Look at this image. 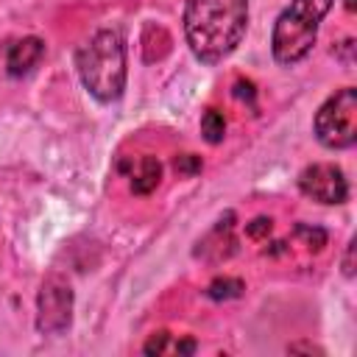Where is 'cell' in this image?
<instances>
[{
  "label": "cell",
  "instance_id": "10",
  "mask_svg": "<svg viewBox=\"0 0 357 357\" xmlns=\"http://www.w3.org/2000/svg\"><path fill=\"white\" fill-rule=\"evenodd\" d=\"M201 134L209 145H218L223 137H226V120L218 109H206L204 117H201Z\"/></svg>",
  "mask_w": 357,
  "mask_h": 357
},
{
  "label": "cell",
  "instance_id": "9",
  "mask_svg": "<svg viewBox=\"0 0 357 357\" xmlns=\"http://www.w3.org/2000/svg\"><path fill=\"white\" fill-rule=\"evenodd\" d=\"M145 354H192L195 351V340H170V332H156L151 335V340L142 346Z\"/></svg>",
  "mask_w": 357,
  "mask_h": 357
},
{
  "label": "cell",
  "instance_id": "13",
  "mask_svg": "<svg viewBox=\"0 0 357 357\" xmlns=\"http://www.w3.org/2000/svg\"><path fill=\"white\" fill-rule=\"evenodd\" d=\"M296 234L304 237V243H307L310 248H321V245L326 243V231H324V229H315V226L298 223V226H296Z\"/></svg>",
  "mask_w": 357,
  "mask_h": 357
},
{
  "label": "cell",
  "instance_id": "5",
  "mask_svg": "<svg viewBox=\"0 0 357 357\" xmlns=\"http://www.w3.org/2000/svg\"><path fill=\"white\" fill-rule=\"evenodd\" d=\"M73 287L64 276L50 273L39 284L36 296V329L42 335H61L73 324Z\"/></svg>",
  "mask_w": 357,
  "mask_h": 357
},
{
  "label": "cell",
  "instance_id": "17",
  "mask_svg": "<svg viewBox=\"0 0 357 357\" xmlns=\"http://www.w3.org/2000/svg\"><path fill=\"white\" fill-rule=\"evenodd\" d=\"M287 351H318V354H321V349H318V346H310V343H296V346H290Z\"/></svg>",
  "mask_w": 357,
  "mask_h": 357
},
{
  "label": "cell",
  "instance_id": "6",
  "mask_svg": "<svg viewBox=\"0 0 357 357\" xmlns=\"http://www.w3.org/2000/svg\"><path fill=\"white\" fill-rule=\"evenodd\" d=\"M298 190L318 204H343L349 198V181L343 170L332 162L307 165L298 173Z\"/></svg>",
  "mask_w": 357,
  "mask_h": 357
},
{
  "label": "cell",
  "instance_id": "12",
  "mask_svg": "<svg viewBox=\"0 0 357 357\" xmlns=\"http://www.w3.org/2000/svg\"><path fill=\"white\" fill-rule=\"evenodd\" d=\"M173 167L178 176H195V173H201V159L195 153H181V156H176Z\"/></svg>",
  "mask_w": 357,
  "mask_h": 357
},
{
  "label": "cell",
  "instance_id": "8",
  "mask_svg": "<svg viewBox=\"0 0 357 357\" xmlns=\"http://www.w3.org/2000/svg\"><path fill=\"white\" fill-rule=\"evenodd\" d=\"M159 178H162V162L156 156H142L139 167L131 173V190L137 195H148V192L156 190Z\"/></svg>",
  "mask_w": 357,
  "mask_h": 357
},
{
  "label": "cell",
  "instance_id": "3",
  "mask_svg": "<svg viewBox=\"0 0 357 357\" xmlns=\"http://www.w3.org/2000/svg\"><path fill=\"white\" fill-rule=\"evenodd\" d=\"M329 8L332 0H290V6L276 17L271 33L273 59L284 67H293L307 59L318 39V25L329 14Z\"/></svg>",
  "mask_w": 357,
  "mask_h": 357
},
{
  "label": "cell",
  "instance_id": "18",
  "mask_svg": "<svg viewBox=\"0 0 357 357\" xmlns=\"http://www.w3.org/2000/svg\"><path fill=\"white\" fill-rule=\"evenodd\" d=\"M346 8H349V11H354V0H346Z\"/></svg>",
  "mask_w": 357,
  "mask_h": 357
},
{
  "label": "cell",
  "instance_id": "4",
  "mask_svg": "<svg viewBox=\"0 0 357 357\" xmlns=\"http://www.w3.org/2000/svg\"><path fill=\"white\" fill-rule=\"evenodd\" d=\"M315 137L329 151H346L357 142V92L343 86L324 100L315 114Z\"/></svg>",
  "mask_w": 357,
  "mask_h": 357
},
{
  "label": "cell",
  "instance_id": "11",
  "mask_svg": "<svg viewBox=\"0 0 357 357\" xmlns=\"http://www.w3.org/2000/svg\"><path fill=\"white\" fill-rule=\"evenodd\" d=\"M245 290V284L240 282V279H231V276H223V279H215L209 287H206V293H209V298H215V301H226V298H237L240 293Z\"/></svg>",
  "mask_w": 357,
  "mask_h": 357
},
{
  "label": "cell",
  "instance_id": "2",
  "mask_svg": "<svg viewBox=\"0 0 357 357\" xmlns=\"http://www.w3.org/2000/svg\"><path fill=\"white\" fill-rule=\"evenodd\" d=\"M75 67L84 89L100 100L112 103L126 89V39L117 28L95 31L75 53Z\"/></svg>",
  "mask_w": 357,
  "mask_h": 357
},
{
  "label": "cell",
  "instance_id": "7",
  "mask_svg": "<svg viewBox=\"0 0 357 357\" xmlns=\"http://www.w3.org/2000/svg\"><path fill=\"white\" fill-rule=\"evenodd\" d=\"M45 56V42L39 36H22L17 39L11 47H8V56H6V73L11 78H20L25 73H31L39 59Z\"/></svg>",
  "mask_w": 357,
  "mask_h": 357
},
{
  "label": "cell",
  "instance_id": "15",
  "mask_svg": "<svg viewBox=\"0 0 357 357\" xmlns=\"http://www.w3.org/2000/svg\"><path fill=\"white\" fill-rule=\"evenodd\" d=\"M343 273H346V276H351V273H354V243H349V248H346V259H343Z\"/></svg>",
  "mask_w": 357,
  "mask_h": 357
},
{
  "label": "cell",
  "instance_id": "16",
  "mask_svg": "<svg viewBox=\"0 0 357 357\" xmlns=\"http://www.w3.org/2000/svg\"><path fill=\"white\" fill-rule=\"evenodd\" d=\"M251 89H254V86H251L248 81H237V86H234V95H237V98H243V95H245V98H251V95H254Z\"/></svg>",
  "mask_w": 357,
  "mask_h": 357
},
{
  "label": "cell",
  "instance_id": "14",
  "mask_svg": "<svg viewBox=\"0 0 357 357\" xmlns=\"http://www.w3.org/2000/svg\"><path fill=\"white\" fill-rule=\"evenodd\" d=\"M245 234H248L251 240L268 237V234H271V218H254V220L245 226Z\"/></svg>",
  "mask_w": 357,
  "mask_h": 357
},
{
  "label": "cell",
  "instance_id": "1",
  "mask_svg": "<svg viewBox=\"0 0 357 357\" xmlns=\"http://www.w3.org/2000/svg\"><path fill=\"white\" fill-rule=\"evenodd\" d=\"M248 28V0H187L184 36L192 56L218 64L237 50Z\"/></svg>",
  "mask_w": 357,
  "mask_h": 357
}]
</instances>
